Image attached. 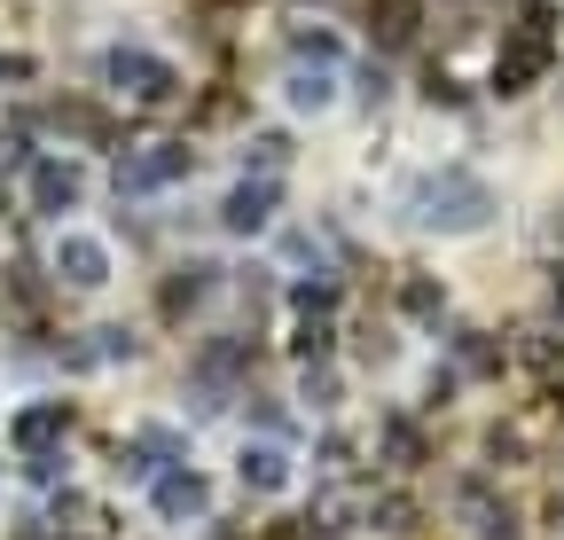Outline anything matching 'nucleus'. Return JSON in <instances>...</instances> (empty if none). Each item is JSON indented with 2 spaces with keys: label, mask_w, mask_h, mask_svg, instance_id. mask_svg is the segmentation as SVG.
<instances>
[{
  "label": "nucleus",
  "mask_w": 564,
  "mask_h": 540,
  "mask_svg": "<svg viewBox=\"0 0 564 540\" xmlns=\"http://www.w3.org/2000/svg\"><path fill=\"white\" fill-rule=\"evenodd\" d=\"M392 212L415 235H432V243H463V235H486L502 220V196H494V180L470 173V165H423V173H408L392 188Z\"/></svg>",
  "instance_id": "1"
},
{
  "label": "nucleus",
  "mask_w": 564,
  "mask_h": 540,
  "mask_svg": "<svg viewBox=\"0 0 564 540\" xmlns=\"http://www.w3.org/2000/svg\"><path fill=\"white\" fill-rule=\"evenodd\" d=\"M95 87H102L110 102H126V110H173V102L188 95L181 63H173L165 47H141V40H118V47L95 55Z\"/></svg>",
  "instance_id": "2"
},
{
  "label": "nucleus",
  "mask_w": 564,
  "mask_h": 540,
  "mask_svg": "<svg viewBox=\"0 0 564 540\" xmlns=\"http://www.w3.org/2000/svg\"><path fill=\"white\" fill-rule=\"evenodd\" d=\"M87 188H95V173H87L79 150H40V157L17 173V205H24V220L70 228V220L87 212Z\"/></svg>",
  "instance_id": "3"
},
{
  "label": "nucleus",
  "mask_w": 564,
  "mask_h": 540,
  "mask_svg": "<svg viewBox=\"0 0 564 540\" xmlns=\"http://www.w3.org/2000/svg\"><path fill=\"white\" fill-rule=\"evenodd\" d=\"M47 283L70 290V298L110 290V283H118V243H110L102 228H87V220L55 228V235H47Z\"/></svg>",
  "instance_id": "4"
},
{
  "label": "nucleus",
  "mask_w": 564,
  "mask_h": 540,
  "mask_svg": "<svg viewBox=\"0 0 564 540\" xmlns=\"http://www.w3.org/2000/svg\"><path fill=\"white\" fill-rule=\"evenodd\" d=\"M181 180H196V150L181 142V133H150V142H141V150H126V157H118V173H110V188L126 196V205L173 196Z\"/></svg>",
  "instance_id": "5"
},
{
  "label": "nucleus",
  "mask_w": 564,
  "mask_h": 540,
  "mask_svg": "<svg viewBox=\"0 0 564 540\" xmlns=\"http://www.w3.org/2000/svg\"><path fill=\"white\" fill-rule=\"evenodd\" d=\"M282 188L274 173H243L228 196H220V235H236V243H251V235H274L282 228Z\"/></svg>",
  "instance_id": "6"
},
{
  "label": "nucleus",
  "mask_w": 564,
  "mask_h": 540,
  "mask_svg": "<svg viewBox=\"0 0 564 540\" xmlns=\"http://www.w3.org/2000/svg\"><path fill=\"white\" fill-rule=\"evenodd\" d=\"M150 517L158 525H204L212 517V502H220V486H212V470H196V462H181V470H158L150 486Z\"/></svg>",
  "instance_id": "7"
},
{
  "label": "nucleus",
  "mask_w": 564,
  "mask_h": 540,
  "mask_svg": "<svg viewBox=\"0 0 564 540\" xmlns=\"http://www.w3.org/2000/svg\"><path fill=\"white\" fill-rule=\"evenodd\" d=\"M236 478H243L251 502H291V494H299V447L243 439V447H236Z\"/></svg>",
  "instance_id": "8"
},
{
  "label": "nucleus",
  "mask_w": 564,
  "mask_h": 540,
  "mask_svg": "<svg viewBox=\"0 0 564 540\" xmlns=\"http://www.w3.org/2000/svg\"><path fill=\"white\" fill-rule=\"evenodd\" d=\"M70 431H79V408H70V399H24V408L9 416V447L17 454H63Z\"/></svg>",
  "instance_id": "9"
},
{
  "label": "nucleus",
  "mask_w": 564,
  "mask_h": 540,
  "mask_svg": "<svg viewBox=\"0 0 564 540\" xmlns=\"http://www.w3.org/2000/svg\"><path fill=\"white\" fill-rule=\"evenodd\" d=\"M274 102H282V118H299V125L337 118V102H345V71H306V63H291V71H274Z\"/></svg>",
  "instance_id": "10"
},
{
  "label": "nucleus",
  "mask_w": 564,
  "mask_h": 540,
  "mask_svg": "<svg viewBox=\"0 0 564 540\" xmlns=\"http://www.w3.org/2000/svg\"><path fill=\"white\" fill-rule=\"evenodd\" d=\"M181 462H188V431H181V423H141V431L126 439V470H133L141 486H150L158 470H181Z\"/></svg>",
  "instance_id": "11"
},
{
  "label": "nucleus",
  "mask_w": 564,
  "mask_h": 540,
  "mask_svg": "<svg viewBox=\"0 0 564 540\" xmlns=\"http://www.w3.org/2000/svg\"><path fill=\"white\" fill-rule=\"evenodd\" d=\"M243 368H251V345L243 337H220V345H204V361H196V399H236V384H243Z\"/></svg>",
  "instance_id": "12"
},
{
  "label": "nucleus",
  "mask_w": 564,
  "mask_h": 540,
  "mask_svg": "<svg viewBox=\"0 0 564 540\" xmlns=\"http://www.w3.org/2000/svg\"><path fill=\"white\" fill-rule=\"evenodd\" d=\"M282 55H291V63H306V71H345V63H352V40H345L337 24H291Z\"/></svg>",
  "instance_id": "13"
},
{
  "label": "nucleus",
  "mask_w": 564,
  "mask_h": 540,
  "mask_svg": "<svg viewBox=\"0 0 564 540\" xmlns=\"http://www.w3.org/2000/svg\"><path fill=\"white\" fill-rule=\"evenodd\" d=\"M291 306H299L314 329H329V321L345 313V283H337V275H299V283H291Z\"/></svg>",
  "instance_id": "14"
},
{
  "label": "nucleus",
  "mask_w": 564,
  "mask_h": 540,
  "mask_svg": "<svg viewBox=\"0 0 564 540\" xmlns=\"http://www.w3.org/2000/svg\"><path fill=\"white\" fill-rule=\"evenodd\" d=\"M32 157H40V142H32V133H24V125H0V188H9V180H17Z\"/></svg>",
  "instance_id": "15"
},
{
  "label": "nucleus",
  "mask_w": 564,
  "mask_h": 540,
  "mask_svg": "<svg viewBox=\"0 0 564 540\" xmlns=\"http://www.w3.org/2000/svg\"><path fill=\"white\" fill-rule=\"evenodd\" d=\"M299 399H306V408H345V376H337L329 361H314L306 384H299Z\"/></svg>",
  "instance_id": "16"
},
{
  "label": "nucleus",
  "mask_w": 564,
  "mask_h": 540,
  "mask_svg": "<svg viewBox=\"0 0 564 540\" xmlns=\"http://www.w3.org/2000/svg\"><path fill=\"white\" fill-rule=\"evenodd\" d=\"M0 509H9V462H0Z\"/></svg>",
  "instance_id": "17"
},
{
  "label": "nucleus",
  "mask_w": 564,
  "mask_h": 540,
  "mask_svg": "<svg viewBox=\"0 0 564 540\" xmlns=\"http://www.w3.org/2000/svg\"><path fill=\"white\" fill-rule=\"evenodd\" d=\"M549 532H556V540H564V502H556V517H549Z\"/></svg>",
  "instance_id": "18"
},
{
  "label": "nucleus",
  "mask_w": 564,
  "mask_h": 540,
  "mask_svg": "<svg viewBox=\"0 0 564 540\" xmlns=\"http://www.w3.org/2000/svg\"><path fill=\"white\" fill-rule=\"evenodd\" d=\"M556 235H564V212H556Z\"/></svg>",
  "instance_id": "19"
}]
</instances>
